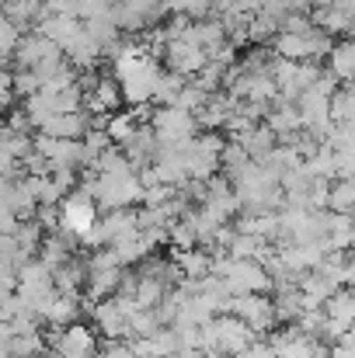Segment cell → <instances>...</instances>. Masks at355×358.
Masks as SVG:
<instances>
[{"label":"cell","mask_w":355,"mask_h":358,"mask_svg":"<svg viewBox=\"0 0 355 358\" xmlns=\"http://www.w3.org/2000/svg\"><path fill=\"white\" fill-rule=\"evenodd\" d=\"M227 313L237 317L240 324H247L254 331V338H265L279 327V317H275V306L268 296H230Z\"/></svg>","instance_id":"6da1fadb"},{"label":"cell","mask_w":355,"mask_h":358,"mask_svg":"<svg viewBox=\"0 0 355 358\" xmlns=\"http://www.w3.org/2000/svg\"><path fill=\"white\" fill-rule=\"evenodd\" d=\"M150 129L157 136L160 146H178V143H188L192 136H199V125H195V115L167 105V108H153V119H150Z\"/></svg>","instance_id":"7a4b0ae2"},{"label":"cell","mask_w":355,"mask_h":358,"mask_svg":"<svg viewBox=\"0 0 355 358\" xmlns=\"http://www.w3.org/2000/svg\"><path fill=\"white\" fill-rule=\"evenodd\" d=\"M53 352L56 358H95L98 352V334L91 331V324H70L53 331Z\"/></svg>","instance_id":"3957f363"},{"label":"cell","mask_w":355,"mask_h":358,"mask_svg":"<svg viewBox=\"0 0 355 358\" xmlns=\"http://www.w3.org/2000/svg\"><path fill=\"white\" fill-rule=\"evenodd\" d=\"M56 216H60V227H56V230H67V234L81 237V234H88V230L95 227V220H98V206H95L88 195L70 192V195L56 206Z\"/></svg>","instance_id":"277c9868"},{"label":"cell","mask_w":355,"mask_h":358,"mask_svg":"<svg viewBox=\"0 0 355 358\" xmlns=\"http://www.w3.org/2000/svg\"><path fill=\"white\" fill-rule=\"evenodd\" d=\"M160 59L167 63V73H174V77H181V80L199 77V70L206 66V52H202L195 42H188V38L167 42L164 52H160Z\"/></svg>","instance_id":"5b68a950"},{"label":"cell","mask_w":355,"mask_h":358,"mask_svg":"<svg viewBox=\"0 0 355 358\" xmlns=\"http://www.w3.org/2000/svg\"><path fill=\"white\" fill-rule=\"evenodd\" d=\"M355 0H331L328 7H310V24L321 28L324 35H345L352 31Z\"/></svg>","instance_id":"8992f818"},{"label":"cell","mask_w":355,"mask_h":358,"mask_svg":"<svg viewBox=\"0 0 355 358\" xmlns=\"http://www.w3.org/2000/svg\"><path fill=\"white\" fill-rule=\"evenodd\" d=\"M53 56H63L42 31H21V38H18V49H14V70H32L35 63H42V59H53Z\"/></svg>","instance_id":"52a82bcc"},{"label":"cell","mask_w":355,"mask_h":358,"mask_svg":"<svg viewBox=\"0 0 355 358\" xmlns=\"http://www.w3.org/2000/svg\"><path fill=\"white\" fill-rule=\"evenodd\" d=\"M35 31H42V35L63 52V49L84 31V21L74 17V14H42L39 24H35Z\"/></svg>","instance_id":"ba28073f"},{"label":"cell","mask_w":355,"mask_h":358,"mask_svg":"<svg viewBox=\"0 0 355 358\" xmlns=\"http://www.w3.org/2000/svg\"><path fill=\"white\" fill-rule=\"evenodd\" d=\"M265 125L272 129V136H275L279 143H289L293 136H300V132H303V125H300L296 101H282V98H275V101H272V108L265 112Z\"/></svg>","instance_id":"9c48e42d"},{"label":"cell","mask_w":355,"mask_h":358,"mask_svg":"<svg viewBox=\"0 0 355 358\" xmlns=\"http://www.w3.org/2000/svg\"><path fill=\"white\" fill-rule=\"evenodd\" d=\"M125 313H122V306H118L116 299H102V303H95L91 306V331H98L105 341H118V338H125Z\"/></svg>","instance_id":"30bf717a"},{"label":"cell","mask_w":355,"mask_h":358,"mask_svg":"<svg viewBox=\"0 0 355 358\" xmlns=\"http://www.w3.org/2000/svg\"><path fill=\"white\" fill-rule=\"evenodd\" d=\"M91 129V115L88 112H74V115H53L39 125V136L49 139H84V132Z\"/></svg>","instance_id":"8fae6325"},{"label":"cell","mask_w":355,"mask_h":358,"mask_svg":"<svg viewBox=\"0 0 355 358\" xmlns=\"http://www.w3.org/2000/svg\"><path fill=\"white\" fill-rule=\"evenodd\" d=\"M181 282H202L206 275H213V250L206 247H192V250H178V257H171Z\"/></svg>","instance_id":"7c38bea8"},{"label":"cell","mask_w":355,"mask_h":358,"mask_svg":"<svg viewBox=\"0 0 355 358\" xmlns=\"http://www.w3.org/2000/svg\"><path fill=\"white\" fill-rule=\"evenodd\" d=\"M81 313H84V296H53V303L46 306V313L39 317V320H46L53 331H60V327H70V324H77L81 320Z\"/></svg>","instance_id":"4fadbf2b"},{"label":"cell","mask_w":355,"mask_h":358,"mask_svg":"<svg viewBox=\"0 0 355 358\" xmlns=\"http://www.w3.org/2000/svg\"><path fill=\"white\" fill-rule=\"evenodd\" d=\"M125 268H98V271H88V282H84V299L88 303H102V299H112L118 292V282H122Z\"/></svg>","instance_id":"5bb4252c"},{"label":"cell","mask_w":355,"mask_h":358,"mask_svg":"<svg viewBox=\"0 0 355 358\" xmlns=\"http://www.w3.org/2000/svg\"><path fill=\"white\" fill-rule=\"evenodd\" d=\"M84 282H88V264H84V257H77V254L53 271V289H56L60 296H81V292H84Z\"/></svg>","instance_id":"9a60e30c"},{"label":"cell","mask_w":355,"mask_h":358,"mask_svg":"<svg viewBox=\"0 0 355 358\" xmlns=\"http://www.w3.org/2000/svg\"><path fill=\"white\" fill-rule=\"evenodd\" d=\"M328 73H331L338 84H352V73H355L352 38H338V42H331V49H328Z\"/></svg>","instance_id":"2e32d148"},{"label":"cell","mask_w":355,"mask_h":358,"mask_svg":"<svg viewBox=\"0 0 355 358\" xmlns=\"http://www.w3.org/2000/svg\"><path fill=\"white\" fill-rule=\"evenodd\" d=\"M234 143L247 153V157H251V160H258V164H261V160L275 150V143H279V139L272 136V129H268L265 122H258V125H251L244 136H237Z\"/></svg>","instance_id":"e0dca14e"},{"label":"cell","mask_w":355,"mask_h":358,"mask_svg":"<svg viewBox=\"0 0 355 358\" xmlns=\"http://www.w3.org/2000/svg\"><path fill=\"white\" fill-rule=\"evenodd\" d=\"M132 275H136V282H132V303H136V310H157L160 299H164L171 289H164L153 275H146V271H139V268H132Z\"/></svg>","instance_id":"ac0fdd59"},{"label":"cell","mask_w":355,"mask_h":358,"mask_svg":"<svg viewBox=\"0 0 355 358\" xmlns=\"http://www.w3.org/2000/svg\"><path fill=\"white\" fill-rule=\"evenodd\" d=\"M324 317H328L331 324H338V327L352 331V320H355L352 289H338V292H331V296H328V303H324Z\"/></svg>","instance_id":"d6986e66"},{"label":"cell","mask_w":355,"mask_h":358,"mask_svg":"<svg viewBox=\"0 0 355 358\" xmlns=\"http://www.w3.org/2000/svg\"><path fill=\"white\" fill-rule=\"evenodd\" d=\"M352 202H355L352 181H331V185H328V199H324V209H328V213L352 216Z\"/></svg>","instance_id":"ffe728a7"},{"label":"cell","mask_w":355,"mask_h":358,"mask_svg":"<svg viewBox=\"0 0 355 358\" xmlns=\"http://www.w3.org/2000/svg\"><path fill=\"white\" fill-rule=\"evenodd\" d=\"M42 352H46L42 331H21V334H14L11 345H7V355L11 358H39Z\"/></svg>","instance_id":"44dd1931"},{"label":"cell","mask_w":355,"mask_h":358,"mask_svg":"<svg viewBox=\"0 0 355 358\" xmlns=\"http://www.w3.org/2000/svg\"><path fill=\"white\" fill-rule=\"evenodd\" d=\"M352 112H355L352 84H338V91H335L331 101H328V119H331V125H335V122H352Z\"/></svg>","instance_id":"7402d4cb"},{"label":"cell","mask_w":355,"mask_h":358,"mask_svg":"<svg viewBox=\"0 0 355 358\" xmlns=\"http://www.w3.org/2000/svg\"><path fill=\"white\" fill-rule=\"evenodd\" d=\"M136 129H139V122L132 119V112H112V115L105 119V136H109L112 146H122Z\"/></svg>","instance_id":"603a6c76"},{"label":"cell","mask_w":355,"mask_h":358,"mask_svg":"<svg viewBox=\"0 0 355 358\" xmlns=\"http://www.w3.org/2000/svg\"><path fill=\"white\" fill-rule=\"evenodd\" d=\"M32 153V136H21V132H11L0 125V157H11L18 164H25V157Z\"/></svg>","instance_id":"cb8c5ba5"},{"label":"cell","mask_w":355,"mask_h":358,"mask_svg":"<svg viewBox=\"0 0 355 358\" xmlns=\"http://www.w3.org/2000/svg\"><path fill=\"white\" fill-rule=\"evenodd\" d=\"M181 87H185V80H181V77H174V73L160 70V77H157V84H153V101H150V105H157V108L174 105V98H178V91H181Z\"/></svg>","instance_id":"d4e9b609"},{"label":"cell","mask_w":355,"mask_h":358,"mask_svg":"<svg viewBox=\"0 0 355 358\" xmlns=\"http://www.w3.org/2000/svg\"><path fill=\"white\" fill-rule=\"evenodd\" d=\"M164 10L174 17H188V21H202L213 10V0H164Z\"/></svg>","instance_id":"484cf974"},{"label":"cell","mask_w":355,"mask_h":358,"mask_svg":"<svg viewBox=\"0 0 355 358\" xmlns=\"http://www.w3.org/2000/svg\"><path fill=\"white\" fill-rule=\"evenodd\" d=\"M112 3H116V0H77L74 14H77L81 21H91V17H105V14L112 10Z\"/></svg>","instance_id":"4316f807"},{"label":"cell","mask_w":355,"mask_h":358,"mask_svg":"<svg viewBox=\"0 0 355 358\" xmlns=\"http://www.w3.org/2000/svg\"><path fill=\"white\" fill-rule=\"evenodd\" d=\"M18 38H21V31H18L11 21H4V17H0V59H4V63L14 56V49H18Z\"/></svg>","instance_id":"83f0119b"},{"label":"cell","mask_w":355,"mask_h":358,"mask_svg":"<svg viewBox=\"0 0 355 358\" xmlns=\"http://www.w3.org/2000/svg\"><path fill=\"white\" fill-rule=\"evenodd\" d=\"M95 358H136V355H132V345L125 338H118V341H105L102 352H95Z\"/></svg>","instance_id":"f1b7e54d"},{"label":"cell","mask_w":355,"mask_h":358,"mask_svg":"<svg viewBox=\"0 0 355 358\" xmlns=\"http://www.w3.org/2000/svg\"><path fill=\"white\" fill-rule=\"evenodd\" d=\"M328 358H355V338L352 334L331 341V345H328Z\"/></svg>","instance_id":"f546056e"},{"label":"cell","mask_w":355,"mask_h":358,"mask_svg":"<svg viewBox=\"0 0 355 358\" xmlns=\"http://www.w3.org/2000/svg\"><path fill=\"white\" fill-rule=\"evenodd\" d=\"M4 129H11V132H21V136H28V132H32V122L25 119V112H21V108H11V112H7V122H4Z\"/></svg>","instance_id":"4dcf8cb0"},{"label":"cell","mask_w":355,"mask_h":358,"mask_svg":"<svg viewBox=\"0 0 355 358\" xmlns=\"http://www.w3.org/2000/svg\"><path fill=\"white\" fill-rule=\"evenodd\" d=\"M234 358H275V352L265 345V341H254L251 348H244L240 355H234Z\"/></svg>","instance_id":"1f68e13d"},{"label":"cell","mask_w":355,"mask_h":358,"mask_svg":"<svg viewBox=\"0 0 355 358\" xmlns=\"http://www.w3.org/2000/svg\"><path fill=\"white\" fill-rule=\"evenodd\" d=\"M286 3V10H296V14H310V7H314V0H282Z\"/></svg>","instance_id":"d6a6232c"},{"label":"cell","mask_w":355,"mask_h":358,"mask_svg":"<svg viewBox=\"0 0 355 358\" xmlns=\"http://www.w3.org/2000/svg\"><path fill=\"white\" fill-rule=\"evenodd\" d=\"M328 3H331V0H314V7H328Z\"/></svg>","instance_id":"836d02e7"},{"label":"cell","mask_w":355,"mask_h":358,"mask_svg":"<svg viewBox=\"0 0 355 358\" xmlns=\"http://www.w3.org/2000/svg\"><path fill=\"white\" fill-rule=\"evenodd\" d=\"M0 358H11V355H7V352H0Z\"/></svg>","instance_id":"e575fe53"},{"label":"cell","mask_w":355,"mask_h":358,"mask_svg":"<svg viewBox=\"0 0 355 358\" xmlns=\"http://www.w3.org/2000/svg\"><path fill=\"white\" fill-rule=\"evenodd\" d=\"M202 358H220V355H202Z\"/></svg>","instance_id":"d590c367"},{"label":"cell","mask_w":355,"mask_h":358,"mask_svg":"<svg viewBox=\"0 0 355 358\" xmlns=\"http://www.w3.org/2000/svg\"><path fill=\"white\" fill-rule=\"evenodd\" d=\"M0 3H4V0H0Z\"/></svg>","instance_id":"8d00e7d4"}]
</instances>
